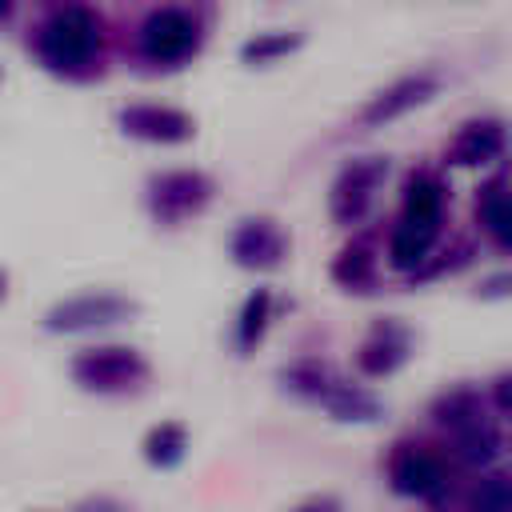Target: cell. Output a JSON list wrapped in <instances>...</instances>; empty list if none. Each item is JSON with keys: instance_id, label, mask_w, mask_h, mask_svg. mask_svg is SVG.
I'll list each match as a JSON object with an SVG mask.
<instances>
[{"instance_id": "e0dca14e", "label": "cell", "mask_w": 512, "mask_h": 512, "mask_svg": "<svg viewBox=\"0 0 512 512\" xmlns=\"http://www.w3.org/2000/svg\"><path fill=\"white\" fill-rule=\"evenodd\" d=\"M428 252H432V236H424L420 228H412V224H404V220L392 228L388 264H392L396 272H416V268L428 260Z\"/></svg>"}, {"instance_id": "4fadbf2b", "label": "cell", "mask_w": 512, "mask_h": 512, "mask_svg": "<svg viewBox=\"0 0 512 512\" xmlns=\"http://www.w3.org/2000/svg\"><path fill=\"white\" fill-rule=\"evenodd\" d=\"M440 220H444V188L440 180H432L428 172L412 176L408 180V192H404V224L420 228L424 236H440Z\"/></svg>"}, {"instance_id": "ffe728a7", "label": "cell", "mask_w": 512, "mask_h": 512, "mask_svg": "<svg viewBox=\"0 0 512 512\" xmlns=\"http://www.w3.org/2000/svg\"><path fill=\"white\" fill-rule=\"evenodd\" d=\"M268 308H272V292H268V288H256V292L244 300L240 324H236V344H240V352H248V348L264 336V328H268Z\"/></svg>"}, {"instance_id": "ba28073f", "label": "cell", "mask_w": 512, "mask_h": 512, "mask_svg": "<svg viewBox=\"0 0 512 512\" xmlns=\"http://www.w3.org/2000/svg\"><path fill=\"white\" fill-rule=\"evenodd\" d=\"M436 88H440V76H436V72L400 76V80H392L388 88H380V92L360 108V124H364V128H380V124H388V120H396V116L420 108L424 100H432Z\"/></svg>"}, {"instance_id": "484cf974", "label": "cell", "mask_w": 512, "mask_h": 512, "mask_svg": "<svg viewBox=\"0 0 512 512\" xmlns=\"http://www.w3.org/2000/svg\"><path fill=\"white\" fill-rule=\"evenodd\" d=\"M0 296H4V272H0Z\"/></svg>"}, {"instance_id": "52a82bcc", "label": "cell", "mask_w": 512, "mask_h": 512, "mask_svg": "<svg viewBox=\"0 0 512 512\" xmlns=\"http://www.w3.org/2000/svg\"><path fill=\"white\" fill-rule=\"evenodd\" d=\"M388 480L400 496H420V500H436L448 484L444 476V464L428 452V448H416V444H396L392 456H388Z\"/></svg>"}, {"instance_id": "30bf717a", "label": "cell", "mask_w": 512, "mask_h": 512, "mask_svg": "<svg viewBox=\"0 0 512 512\" xmlns=\"http://www.w3.org/2000/svg\"><path fill=\"white\" fill-rule=\"evenodd\" d=\"M232 256L240 268H276L288 256V236L268 216L240 220V228L232 232Z\"/></svg>"}, {"instance_id": "4316f807", "label": "cell", "mask_w": 512, "mask_h": 512, "mask_svg": "<svg viewBox=\"0 0 512 512\" xmlns=\"http://www.w3.org/2000/svg\"><path fill=\"white\" fill-rule=\"evenodd\" d=\"M4 4H8V0H0V12H4Z\"/></svg>"}, {"instance_id": "9a60e30c", "label": "cell", "mask_w": 512, "mask_h": 512, "mask_svg": "<svg viewBox=\"0 0 512 512\" xmlns=\"http://www.w3.org/2000/svg\"><path fill=\"white\" fill-rule=\"evenodd\" d=\"M452 436H456V456L464 464H488L500 452V432L492 428V420H484V412L464 420V424H456Z\"/></svg>"}, {"instance_id": "7c38bea8", "label": "cell", "mask_w": 512, "mask_h": 512, "mask_svg": "<svg viewBox=\"0 0 512 512\" xmlns=\"http://www.w3.org/2000/svg\"><path fill=\"white\" fill-rule=\"evenodd\" d=\"M408 348H412L408 332H404L400 324L384 320V324L372 328V336H368L364 348L356 352V364H360V372H368V376H388V372H396V368L408 360Z\"/></svg>"}, {"instance_id": "603a6c76", "label": "cell", "mask_w": 512, "mask_h": 512, "mask_svg": "<svg viewBox=\"0 0 512 512\" xmlns=\"http://www.w3.org/2000/svg\"><path fill=\"white\" fill-rule=\"evenodd\" d=\"M472 504L476 508H488V512H508L512 508V476L496 472V476L480 480V488L472 492Z\"/></svg>"}, {"instance_id": "ac0fdd59", "label": "cell", "mask_w": 512, "mask_h": 512, "mask_svg": "<svg viewBox=\"0 0 512 512\" xmlns=\"http://www.w3.org/2000/svg\"><path fill=\"white\" fill-rule=\"evenodd\" d=\"M184 448H188V432H184L180 424H172V420H168V424H156V428L144 436V460L156 464V468L180 464Z\"/></svg>"}, {"instance_id": "9c48e42d", "label": "cell", "mask_w": 512, "mask_h": 512, "mask_svg": "<svg viewBox=\"0 0 512 512\" xmlns=\"http://www.w3.org/2000/svg\"><path fill=\"white\" fill-rule=\"evenodd\" d=\"M116 120L128 136L148 140V144H184L196 132L192 116L180 108H168V104H128V108H120Z\"/></svg>"}, {"instance_id": "5bb4252c", "label": "cell", "mask_w": 512, "mask_h": 512, "mask_svg": "<svg viewBox=\"0 0 512 512\" xmlns=\"http://www.w3.org/2000/svg\"><path fill=\"white\" fill-rule=\"evenodd\" d=\"M476 216H480V224L488 228V236L504 248V252H512V188L508 184H488L484 192H480V200H476Z\"/></svg>"}, {"instance_id": "3957f363", "label": "cell", "mask_w": 512, "mask_h": 512, "mask_svg": "<svg viewBox=\"0 0 512 512\" xmlns=\"http://www.w3.org/2000/svg\"><path fill=\"white\" fill-rule=\"evenodd\" d=\"M212 200V180L204 172H160L148 180V212L160 224H180L188 216H196L204 204Z\"/></svg>"}, {"instance_id": "44dd1931", "label": "cell", "mask_w": 512, "mask_h": 512, "mask_svg": "<svg viewBox=\"0 0 512 512\" xmlns=\"http://www.w3.org/2000/svg\"><path fill=\"white\" fill-rule=\"evenodd\" d=\"M296 48H300V36H296V32H264V36L248 40V44L240 48V56H244L248 64H272V60L296 52Z\"/></svg>"}, {"instance_id": "8992f818", "label": "cell", "mask_w": 512, "mask_h": 512, "mask_svg": "<svg viewBox=\"0 0 512 512\" xmlns=\"http://www.w3.org/2000/svg\"><path fill=\"white\" fill-rule=\"evenodd\" d=\"M384 176H388V160L384 156L352 160L332 184V216H336V224H356L368 212V204H372V196H376Z\"/></svg>"}, {"instance_id": "d4e9b609", "label": "cell", "mask_w": 512, "mask_h": 512, "mask_svg": "<svg viewBox=\"0 0 512 512\" xmlns=\"http://www.w3.org/2000/svg\"><path fill=\"white\" fill-rule=\"evenodd\" d=\"M496 408L500 412H512V372L496 380Z\"/></svg>"}, {"instance_id": "d6986e66", "label": "cell", "mask_w": 512, "mask_h": 512, "mask_svg": "<svg viewBox=\"0 0 512 512\" xmlns=\"http://www.w3.org/2000/svg\"><path fill=\"white\" fill-rule=\"evenodd\" d=\"M332 276L344 288H368L376 280V256L368 244H348L336 260H332Z\"/></svg>"}, {"instance_id": "8fae6325", "label": "cell", "mask_w": 512, "mask_h": 512, "mask_svg": "<svg viewBox=\"0 0 512 512\" xmlns=\"http://www.w3.org/2000/svg\"><path fill=\"white\" fill-rule=\"evenodd\" d=\"M504 152V124L496 120H468L452 144H448V164L456 168H472V164H488Z\"/></svg>"}, {"instance_id": "2e32d148", "label": "cell", "mask_w": 512, "mask_h": 512, "mask_svg": "<svg viewBox=\"0 0 512 512\" xmlns=\"http://www.w3.org/2000/svg\"><path fill=\"white\" fill-rule=\"evenodd\" d=\"M324 408L336 416V420H376L380 416V400L364 388H352V384H328L324 388Z\"/></svg>"}, {"instance_id": "5b68a950", "label": "cell", "mask_w": 512, "mask_h": 512, "mask_svg": "<svg viewBox=\"0 0 512 512\" xmlns=\"http://www.w3.org/2000/svg\"><path fill=\"white\" fill-rule=\"evenodd\" d=\"M196 20L180 8H156L140 28V52L152 64H180L196 52Z\"/></svg>"}, {"instance_id": "cb8c5ba5", "label": "cell", "mask_w": 512, "mask_h": 512, "mask_svg": "<svg viewBox=\"0 0 512 512\" xmlns=\"http://www.w3.org/2000/svg\"><path fill=\"white\" fill-rule=\"evenodd\" d=\"M508 292H512V272L492 276V280H484V284H480V296H508Z\"/></svg>"}, {"instance_id": "7a4b0ae2", "label": "cell", "mask_w": 512, "mask_h": 512, "mask_svg": "<svg viewBox=\"0 0 512 512\" xmlns=\"http://www.w3.org/2000/svg\"><path fill=\"white\" fill-rule=\"evenodd\" d=\"M72 376L88 392H128V388H140L148 380V360L124 344L84 348L72 360Z\"/></svg>"}, {"instance_id": "7402d4cb", "label": "cell", "mask_w": 512, "mask_h": 512, "mask_svg": "<svg viewBox=\"0 0 512 512\" xmlns=\"http://www.w3.org/2000/svg\"><path fill=\"white\" fill-rule=\"evenodd\" d=\"M436 420L440 424H448V428H456V424H464V420H472V416H480V400H476V392H468V388H456V392H444L440 400H436Z\"/></svg>"}, {"instance_id": "6da1fadb", "label": "cell", "mask_w": 512, "mask_h": 512, "mask_svg": "<svg viewBox=\"0 0 512 512\" xmlns=\"http://www.w3.org/2000/svg\"><path fill=\"white\" fill-rule=\"evenodd\" d=\"M96 44H100V32H96V16L88 8L56 12L36 40L44 64L56 72H84L96 56Z\"/></svg>"}, {"instance_id": "277c9868", "label": "cell", "mask_w": 512, "mask_h": 512, "mask_svg": "<svg viewBox=\"0 0 512 512\" xmlns=\"http://www.w3.org/2000/svg\"><path fill=\"white\" fill-rule=\"evenodd\" d=\"M136 316V300L116 296V292H84L72 300H60L48 308L44 328L48 332H88V328H108L120 320Z\"/></svg>"}]
</instances>
